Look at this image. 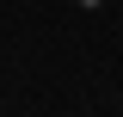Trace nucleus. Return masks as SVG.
Wrapping results in <instances>:
<instances>
[{"label": "nucleus", "instance_id": "f257e3e1", "mask_svg": "<svg viewBox=\"0 0 123 117\" xmlns=\"http://www.w3.org/2000/svg\"><path fill=\"white\" fill-rule=\"evenodd\" d=\"M74 6H86V13H98V6H105V0H74Z\"/></svg>", "mask_w": 123, "mask_h": 117}]
</instances>
